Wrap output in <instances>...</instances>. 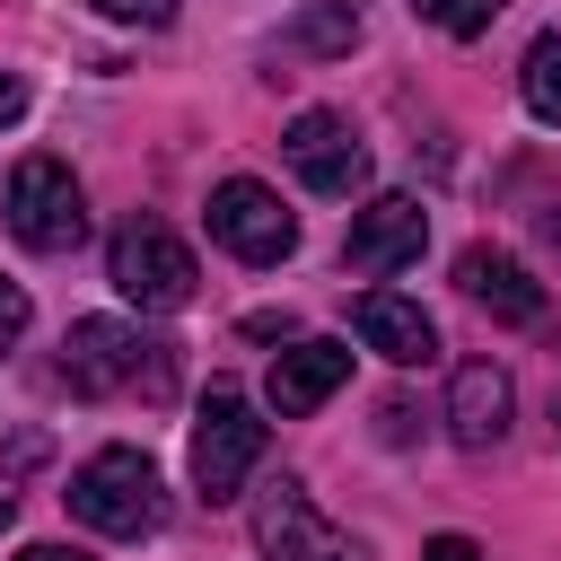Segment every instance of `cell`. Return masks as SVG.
I'll return each instance as SVG.
<instances>
[{
  "instance_id": "1",
  "label": "cell",
  "mask_w": 561,
  "mask_h": 561,
  "mask_svg": "<svg viewBox=\"0 0 561 561\" xmlns=\"http://www.w3.org/2000/svg\"><path fill=\"white\" fill-rule=\"evenodd\" d=\"M61 386L70 394H123V386L167 394L175 386V359L158 342H140V324H123V316H79L70 342H61Z\"/></svg>"
},
{
  "instance_id": "2",
  "label": "cell",
  "mask_w": 561,
  "mask_h": 561,
  "mask_svg": "<svg viewBox=\"0 0 561 561\" xmlns=\"http://www.w3.org/2000/svg\"><path fill=\"white\" fill-rule=\"evenodd\" d=\"M70 517L96 526V535H149L167 517V491H158V465L140 447H96L79 473H70Z\"/></svg>"
},
{
  "instance_id": "3",
  "label": "cell",
  "mask_w": 561,
  "mask_h": 561,
  "mask_svg": "<svg viewBox=\"0 0 561 561\" xmlns=\"http://www.w3.org/2000/svg\"><path fill=\"white\" fill-rule=\"evenodd\" d=\"M0 219L26 254H70L88 237V202H79V175L61 158H18L9 167V193H0Z\"/></svg>"
},
{
  "instance_id": "4",
  "label": "cell",
  "mask_w": 561,
  "mask_h": 561,
  "mask_svg": "<svg viewBox=\"0 0 561 561\" xmlns=\"http://www.w3.org/2000/svg\"><path fill=\"white\" fill-rule=\"evenodd\" d=\"M105 280L131 298V307H149V316H167V307H184L193 298V245L167 228V219H123L114 228V245H105Z\"/></svg>"
},
{
  "instance_id": "5",
  "label": "cell",
  "mask_w": 561,
  "mask_h": 561,
  "mask_svg": "<svg viewBox=\"0 0 561 561\" xmlns=\"http://www.w3.org/2000/svg\"><path fill=\"white\" fill-rule=\"evenodd\" d=\"M263 421H254V403L237 394V386H210L202 394V421H193V491L219 508V500H237L245 491V473L263 465Z\"/></svg>"
},
{
  "instance_id": "6",
  "label": "cell",
  "mask_w": 561,
  "mask_h": 561,
  "mask_svg": "<svg viewBox=\"0 0 561 561\" xmlns=\"http://www.w3.org/2000/svg\"><path fill=\"white\" fill-rule=\"evenodd\" d=\"M210 237L237 254V263H289V245H298V219L280 210V193L272 184H254V175H228V184H210Z\"/></svg>"
},
{
  "instance_id": "7",
  "label": "cell",
  "mask_w": 561,
  "mask_h": 561,
  "mask_svg": "<svg viewBox=\"0 0 561 561\" xmlns=\"http://www.w3.org/2000/svg\"><path fill=\"white\" fill-rule=\"evenodd\" d=\"M280 158L298 167V184H307V193H333V202H351V193L368 184V149H359V131H351L333 105H307V114H289V131H280Z\"/></svg>"
},
{
  "instance_id": "8",
  "label": "cell",
  "mask_w": 561,
  "mask_h": 561,
  "mask_svg": "<svg viewBox=\"0 0 561 561\" xmlns=\"http://www.w3.org/2000/svg\"><path fill=\"white\" fill-rule=\"evenodd\" d=\"M254 552L263 561H368L351 535H333L324 517H316V500L280 473L272 491H263V508H254Z\"/></svg>"
},
{
  "instance_id": "9",
  "label": "cell",
  "mask_w": 561,
  "mask_h": 561,
  "mask_svg": "<svg viewBox=\"0 0 561 561\" xmlns=\"http://www.w3.org/2000/svg\"><path fill=\"white\" fill-rule=\"evenodd\" d=\"M421 245H430V210L412 193H377L368 210H351L342 263L351 272H403V263H421Z\"/></svg>"
},
{
  "instance_id": "10",
  "label": "cell",
  "mask_w": 561,
  "mask_h": 561,
  "mask_svg": "<svg viewBox=\"0 0 561 561\" xmlns=\"http://www.w3.org/2000/svg\"><path fill=\"white\" fill-rule=\"evenodd\" d=\"M508 368L500 359H465L456 368V386H447V438L465 447V456H482V447H500L508 438Z\"/></svg>"
},
{
  "instance_id": "11",
  "label": "cell",
  "mask_w": 561,
  "mask_h": 561,
  "mask_svg": "<svg viewBox=\"0 0 561 561\" xmlns=\"http://www.w3.org/2000/svg\"><path fill=\"white\" fill-rule=\"evenodd\" d=\"M456 289H465L473 307H491L500 324H535V316H543V280H535L517 254H500V245H465V254H456Z\"/></svg>"
},
{
  "instance_id": "12",
  "label": "cell",
  "mask_w": 561,
  "mask_h": 561,
  "mask_svg": "<svg viewBox=\"0 0 561 561\" xmlns=\"http://www.w3.org/2000/svg\"><path fill=\"white\" fill-rule=\"evenodd\" d=\"M351 324H359V342H368L377 359H394V368L438 359V324H430L421 298H403V289H368V298L351 307Z\"/></svg>"
},
{
  "instance_id": "13",
  "label": "cell",
  "mask_w": 561,
  "mask_h": 561,
  "mask_svg": "<svg viewBox=\"0 0 561 561\" xmlns=\"http://www.w3.org/2000/svg\"><path fill=\"white\" fill-rule=\"evenodd\" d=\"M351 377V342H289L280 359H272V412H316V403H333V386Z\"/></svg>"
},
{
  "instance_id": "14",
  "label": "cell",
  "mask_w": 561,
  "mask_h": 561,
  "mask_svg": "<svg viewBox=\"0 0 561 561\" xmlns=\"http://www.w3.org/2000/svg\"><path fill=\"white\" fill-rule=\"evenodd\" d=\"M517 96H526L535 123L561 131V35H535V44H526V61H517Z\"/></svg>"
},
{
  "instance_id": "15",
  "label": "cell",
  "mask_w": 561,
  "mask_h": 561,
  "mask_svg": "<svg viewBox=\"0 0 561 561\" xmlns=\"http://www.w3.org/2000/svg\"><path fill=\"white\" fill-rule=\"evenodd\" d=\"M289 44L333 61V53H351V44H359V9H351V0H324V9H307V18L289 26Z\"/></svg>"
},
{
  "instance_id": "16",
  "label": "cell",
  "mask_w": 561,
  "mask_h": 561,
  "mask_svg": "<svg viewBox=\"0 0 561 561\" xmlns=\"http://www.w3.org/2000/svg\"><path fill=\"white\" fill-rule=\"evenodd\" d=\"M412 18L438 26V35H456V44H473V35H491L500 0H412Z\"/></svg>"
},
{
  "instance_id": "17",
  "label": "cell",
  "mask_w": 561,
  "mask_h": 561,
  "mask_svg": "<svg viewBox=\"0 0 561 561\" xmlns=\"http://www.w3.org/2000/svg\"><path fill=\"white\" fill-rule=\"evenodd\" d=\"M96 18H114V26H167L175 18V0H88Z\"/></svg>"
},
{
  "instance_id": "18",
  "label": "cell",
  "mask_w": 561,
  "mask_h": 561,
  "mask_svg": "<svg viewBox=\"0 0 561 561\" xmlns=\"http://www.w3.org/2000/svg\"><path fill=\"white\" fill-rule=\"evenodd\" d=\"M26 316H35V307H26V289H18L9 272H0V351H9L18 333H26Z\"/></svg>"
},
{
  "instance_id": "19",
  "label": "cell",
  "mask_w": 561,
  "mask_h": 561,
  "mask_svg": "<svg viewBox=\"0 0 561 561\" xmlns=\"http://www.w3.org/2000/svg\"><path fill=\"white\" fill-rule=\"evenodd\" d=\"M35 465H44V430H26V438L0 447V482H9V473H35Z\"/></svg>"
},
{
  "instance_id": "20",
  "label": "cell",
  "mask_w": 561,
  "mask_h": 561,
  "mask_svg": "<svg viewBox=\"0 0 561 561\" xmlns=\"http://www.w3.org/2000/svg\"><path fill=\"white\" fill-rule=\"evenodd\" d=\"M421 561H482V543H473V535H430Z\"/></svg>"
},
{
  "instance_id": "21",
  "label": "cell",
  "mask_w": 561,
  "mask_h": 561,
  "mask_svg": "<svg viewBox=\"0 0 561 561\" xmlns=\"http://www.w3.org/2000/svg\"><path fill=\"white\" fill-rule=\"evenodd\" d=\"M18 114H26V88H18L9 70H0V123H18Z\"/></svg>"
},
{
  "instance_id": "22",
  "label": "cell",
  "mask_w": 561,
  "mask_h": 561,
  "mask_svg": "<svg viewBox=\"0 0 561 561\" xmlns=\"http://www.w3.org/2000/svg\"><path fill=\"white\" fill-rule=\"evenodd\" d=\"M18 561H88V552H70V543H26Z\"/></svg>"
},
{
  "instance_id": "23",
  "label": "cell",
  "mask_w": 561,
  "mask_h": 561,
  "mask_svg": "<svg viewBox=\"0 0 561 561\" xmlns=\"http://www.w3.org/2000/svg\"><path fill=\"white\" fill-rule=\"evenodd\" d=\"M9 517H18V500H9V491H0V535H9Z\"/></svg>"
}]
</instances>
